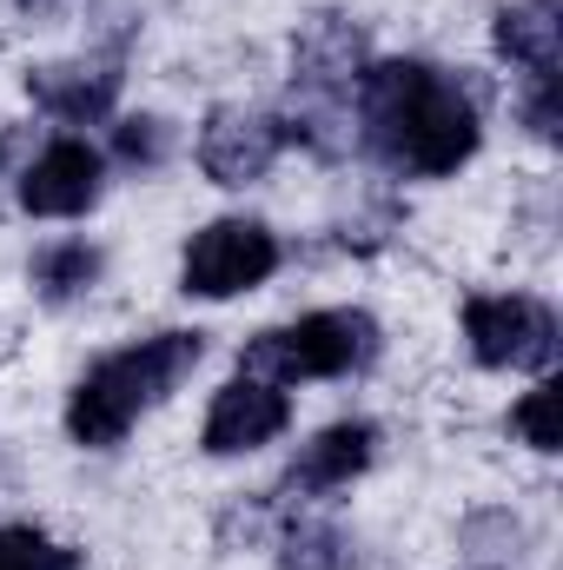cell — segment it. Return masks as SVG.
<instances>
[{
	"label": "cell",
	"mask_w": 563,
	"mask_h": 570,
	"mask_svg": "<svg viewBox=\"0 0 563 570\" xmlns=\"http://www.w3.org/2000/svg\"><path fill=\"white\" fill-rule=\"evenodd\" d=\"M358 120H365V146L412 179H444L477 153V100L424 60L365 67Z\"/></svg>",
	"instance_id": "6da1fadb"
},
{
	"label": "cell",
	"mask_w": 563,
	"mask_h": 570,
	"mask_svg": "<svg viewBox=\"0 0 563 570\" xmlns=\"http://www.w3.org/2000/svg\"><path fill=\"white\" fill-rule=\"evenodd\" d=\"M199 358H206V338H199V332H159V338H140V345L100 358V365L73 385V399H67V431H73V444H87V451L120 444L127 431L140 425V412H152Z\"/></svg>",
	"instance_id": "7a4b0ae2"
},
{
	"label": "cell",
	"mask_w": 563,
	"mask_h": 570,
	"mask_svg": "<svg viewBox=\"0 0 563 570\" xmlns=\"http://www.w3.org/2000/svg\"><path fill=\"white\" fill-rule=\"evenodd\" d=\"M378 358V318L358 312V305H338V312H305L292 325H273L246 345V379H266V385H292V379H345V372H365Z\"/></svg>",
	"instance_id": "3957f363"
},
{
	"label": "cell",
	"mask_w": 563,
	"mask_h": 570,
	"mask_svg": "<svg viewBox=\"0 0 563 570\" xmlns=\"http://www.w3.org/2000/svg\"><path fill=\"white\" fill-rule=\"evenodd\" d=\"M464 338H471V358L491 372H551L557 365V312L524 292L464 298Z\"/></svg>",
	"instance_id": "277c9868"
},
{
	"label": "cell",
	"mask_w": 563,
	"mask_h": 570,
	"mask_svg": "<svg viewBox=\"0 0 563 570\" xmlns=\"http://www.w3.org/2000/svg\"><path fill=\"white\" fill-rule=\"evenodd\" d=\"M273 273H279V239L259 219H213L206 233H192V246L179 259V292L186 298H239Z\"/></svg>",
	"instance_id": "5b68a950"
},
{
	"label": "cell",
	"mask_w": 563,
	"mask_h": 570,
	"mask_svg": "<svg viewBox=\"0 0 563 570\" xmlns=\"http://www.w3.org/2000/svg\"><path fill=\"white\" fill-rule=\"evenodd\" d=\"M358 73H365V33L345 13H318V20L298 27V40H292V87H298V100H332L338 107V94L358 87Z\"/></svg>",
	"instance_id": "8992f818"
},
{
	"label": "cell",
	"mask_w": 563,
	"mask_h": 570,
	"mask_svg": "<svg viewBox=\"0 0 563 570\" xmlns=\"http://www.w3.org/2000/svg\"><path fill=\"white\" fill-rule=\"evenodd\" d=\"M285 425H292V399H285L279 385H266V379H246V372H239V379L213 399L199 444H206L213 458H239V451L273 444Z\"/></svg>",
	"instance_id": "52a82bcc"
},
{
	"label": "cell",
	"mask_w": 563,
	"mask_h": 570,
	"mask_svg": "<svg viewBox=\"0 0 563 570\" xmlns=\"http://www.w3.org/2000/svg\"><path fill=\"white\" fill-rule=\"evenodd\" d=\"M279 146H285L279 120L246 114V107H219V114H206V127H199V166H206V179H219V186H253V179L273 173Z\"/></svg>",
	"instance_id": "ba28073f"
},
{
	"label": "cell",
	"mask_w": 563,
	"mask_h": 570,
	"mask_svg": "<svg viewBox=\"0 0 563 570\" xmlns=\"http://www.w3.org/2000/svg\"><path fill=\"white\" fill-rule=\"evenodd\" d=\"M100 199V153L87 140H53L20 179V206L33 219H73Z\"/></svg>",
	"instance_id": "9c48e42d"
},
{
	"label": "cell",
	"mask_w": 563,
	"mask_h": 570,
	"mask_svg": "<svg viewBox=\"0 0 563 570\" xmlns=\"http://www.w3.org/2000/svg\"><path fill=\"white\" fill-rule=\"evenodd\" d=\"M27 94H33L40 114L87 127V120H107V114H113V100H120V67H100V60L33 67V73H27Z\"/></svg>",
	"instance_id": "30bf717a"
},
{
	"label": "cell",
	"mask_w": 563,
	"mask_h": 570,
	"mask_svg": "<svg viewBox=\"0 0 563 570\" xmlns=\"http://www.w3.org/2000/svg\"><path fill=\"white\" fill-rule=\"evenodd\" d=\"M372 451H378V431L365 425V419H345V425L318 431L305 451H298V464L285 471V491H338V484H352L365 464H372Z\"/></svg>",
	"instance_id": "8fae6325"
},
{
	"label": "cell",
	"mask_w": 563,
	"mask_h": 570,
	"mask_svg": "<svg viewBox=\"0 0 563 570\" xmlns=\"http://www.w3.org/2000/svg\"><path fill=\"white\" fill-rule=\"evenodd\" d=\"M497 53L511 67H524L531 80L537 73H557L563 60V7L557 0H517V7H497Z\"/></svg>",
	"instance_id": "7c38bea8"
},
{
	"label": "cell",
	"mask_w": 563,
	"mask_h": 570,
	"mask_svg": "<svg viewBox=\"0 0 563 570\" xmlns=\"http://www.w3.org/2000/svg\"><path fill=\"white\" fill-rule=\"evenodd\" d=\"M279 564L285 570H345L352 564V538L338 524H325V518H298V524H285V538H279Z\"/></svg>",
	"instance_id": "4fadbf2b"
},
{
	"label": "cell",
	"mask_w": 563,
	"mask_h": 570,
	"mask_svg": "<svg viewBox=\"0 0 563 570\" xmlns=\"http://www.w3.org/2000/svg\"><path fill=\"white\" fill-rule=\"evenodd\" d=\"M93 279H100V253H93L87 239L47 246V253L33 259V285H40L53 305H67V298H80V292H93Z\"/></svg>",
	"instance_id": "5bb4252c"
},
{
	"label": "cell",
	"mask_w": 563,
	"mask_h": 570,
	"mask_svg": "<svg viewBox=\"0 0 563 570\" xmlns=\"http://www.w3.org/2000/svg\"><path fill=\"white\" fill-rule=\"evenodd\" d=\"M0 570H80V551L53 544L33 524H7L0 531Z\"/></svg>",
	"instance_id": "9a60e30c"
},
{
	"label": "cell",
	"mask_w": 563,
	"mask_h": 570,
	"mask_svg": "<svg viewBox=\"0 0 563 570\" xmlns=\"http://www.w3.org/2000/svg\"><path fill=\"white\" fill-rule=\"evenodd\" d=\"M113 153H120L127 166L152 173V166H166V153H172V127H166V120H152V114L120 120V127H113Z\"/></svg>",
	"instance_id": "2e32d148"
},
{
	"label": "cell",
	"mask_w": 563,
	"mask_h": 570,
	"mask_svg": "<svg viewBox=\"0 0 563 570\" xmlns=\"http://www.w3.org/2000/svg\"><path fill=\"white\" fill-rule=\"evenodd\" d=\"M511 431L531 444V451H557L563 438H557V385L544 379L537 392H524V405L511 412Z\"/></svg>",
	"instance_id": "e0dca14e"
},
{
	"label": "cell",
	"mask_w": 563,
	"mask_h": 570,
	"mask_svg": "<svg viewBox=\"0 0 563 570\" xmlns=\"http://www.w3.org/2000/svg\"><path fill=\"white\" fill-rule=\"evenodd\" d=\"M524 127L537 140H557V73H537L531 94H524Z\"/></svg>",
	"instance_id": "ac0fdd59"
},
{
	"label": "cell",
	"mask_w": 563,
	"mask_h": 570,
	"mask_svg": "<svg viewBox=\"0 0 563 570\" xmlns=\"http://www.w3.org/2000/svg\"><path fill=\"white\" fill-rule=\"evenodd\" d=\"M13 7H20V13H60L67 0H13Z\"/></svg>",
	"instance_id": "d6986e66"
}]
</instances>
